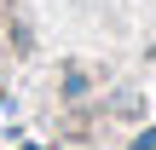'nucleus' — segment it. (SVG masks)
Listing matches in <instances>:
<instances>
[]
</instances>
